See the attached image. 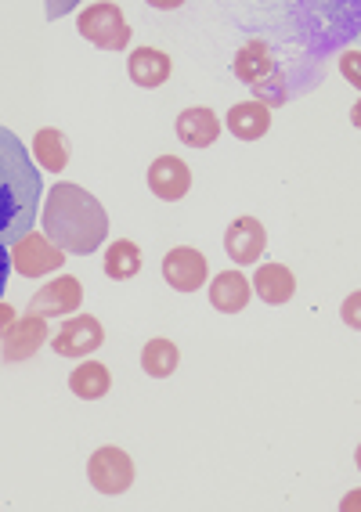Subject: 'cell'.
Masks as SVG:
<instances>
[{
  "label": "cell",
  "mask_w": 361,
  "mask_h": 512,
  "mask_svg": "<svg viewBox=\"0 0 361 512\" xmlns=\"http://www.w3.org/2000/svg\"><path fill=\"white\" fill-rule=\"evenodd\" d=\"M11 249V267L26 278H44L51 271H62L65 264V249H58L44 231H29L22 235Z\"/></svg>",
  "instance_id": "obj_4"
},
{
  "label": "cell",
  "mask_w": 361,
  "mask_h": 512,
  "mask_svg": "<svg viewBox=\"0 0 361 512\" xmlns=\"http://www.w3.org/2000/svg\"><path fill=\"white\" fill-rule=\"evenodd\" d=\"M33 159L40 163V170L62 174L65 166H69V141H65L62 130H55V127L37 130V138H33Z\"/></svg>",
  "instance_id": "obj_19"
},
{
  "label": "cell",
  "mask_w": 361,
  "mask_h": 512,
  "mask_svg": "<svg viewBox=\"0 0 361 512\" xmlns=\"http://www.w3.org/2000/svg\"><path fill=\"white\" fill-rule=\"evenodd\" d=\"M232 69L246 87H260V83L271 76V69H275V58H271L264 40H250V44H242V51L235 55Z\"/></svg>",
  "instance_id": "obj_17"
},
{
  "label": "cell",
  "mask_w": 361,
  "mask_h": 512,
  "mask_svg": "<svg viewBox=\"0 0 361 512\" xmlns=\"http://www.w3.org/2000/svg\"><path fill=\"white\" fill-rule=\"evenodd\" d=\"M250 296H253L250 278L239 275V271H221V275L213 278V285H210L213 311H221V314H239V311H246Z\"/></svg>",
  "instance_id": "obj_13"
},
{
  "label": "cell",
  "mask_w": 361,
  "mask_h": 512,
  "mask_svg": "<svg viewBox=\"0 0 361 512\" xmlns=\"http://www.w3.org/2000/svg\"><path fill=\"white\" fill-rule=\"evenodd\" d=\"M40 228L58 249L73 256H87L109 235V213L80 184H55L40 213Z\"/></svg>",
  "instance_id": "obj_1"
},
{
  "label": "cell",
  "mask_w": 361,
  "mask_h": 512,
  "mask_svg": "<svg viewBox=\"0 0 361 512\" xmlns=\"http://www.w3.org/2000/svg\"><path fill=\"white\" fill-rule=\"evenodd\" d=\"M177 365H181V350H177V343H170V339H152V343H145V350H141V368L152 375V379H167V375L177 372Z\"/></svg>",
  "instance_id": "obj_21"
},
{
  "label": "cell",
  "mask_w": 361,
  "mask_h": 512,
  "mask_svg": "<svg viewBox=\"0 0 361 512\" xmlns=\"http://www.w3.org/2000/svg\"><path fill=\"white\" fill-rule=\"evenodd\" d=\"M84 303V285L73 275H58L55 282L40 285V293L29 300V314L40 318H58V314H76Z\"/></svg>",
  "instance_id": "obj_7"
},
{
  "label": "cell",
  "mask_w": 361,
  "mask_h": 512,
  "mask_svg": "<svg viewBox=\"0 0 361 512\" xmlns=\"http://www.w3.org/2000/svg\"><path fill=\"white\" fill-rule=\"evenodd\" d=\"M102 343H105L102 321L91 318V314H76V318H69L62 329H58V336L51 339L55 354L58 357H73V361H84V357L94 354Z\"/></svg>",
  "instance_id": "obj_6"
},
{
  "label": "cell",
  "mask_w": 361,
  "mask_h": 512,
  "mask_svg": "<svg viewBox=\"0 0 361 512\" xmlns=\"http://www.w3.org/2000/svg\"><path fill=\"white\" fill-rule=\"evenodd\" d=\"M206 275H210V264H206V256L192 246H177L163 256V278L167 285H174L177 293H195V289H203Z\"/></svg>",
  "instance_id": "obj_8"
},
{
  "label": "cell",
  "mask_w": 361,
  "mask_h": 512,
  "mask_svg": "<svg viewBox=\"0 0 361 512\" xmlns=\"http://www.w3.org/2000/svg\"><path fill=\"white\" fill-rule=\"evenodd\" d=\"M109 386H112V375L102 361H84V365H76L69 372V390L80 401H98V397L109 394Z\"/></svg>",
  "instance_id": "obj_18"
},
{
  "label": "cell",
  "mask_w": 361,
  "mask_h": 512,
  "mask_svg": "<svg viewBox=\"0 0 361 512\" xmlns=\"http://www.w3.org/2000/svg\"><path fill=\"white\" fill-rule=\"evenodd\" d=\"M141 271V249L130 242V238H116L109 249H105V275L112 282H127Z\"/></svg>",
  "instance_id": "obj_20"
},
{
  "label": "cell",
  "mask_w": 361,
  "mask_h": 512,
  "mask_svg": "<svg viewBox=\"0 0 361 512\" xmlns=\"http://www.w3.org/2000/svg\"><path fill=\"white\" fill-rule=\"evenodd\" d=\"M87 480L102 494H123L134 484V462L120 448H98L87 462Z\"/></svg>",
  "instance_id": "obj_5"
},
{
  "label": "cell",
  "mask_w": 361,
  "mask_h": 512,
  "mask_svg": "<svg viewBox=\"0 0 361 512\" xmlns=\"http://www.w3.org/2000/svg\"><path fill=\"white\" fill-rule=\"evenodd\" d=\"M40 170L8 127H0V242L15 246L37 224Z\"/></svg>",
  "instance_id": "obj_2"
},
{
  "label": "cell",
  "mask_w": 361,
  "mask_h": 512,
  "mask_svg": "<svg viewBox=\"0 0 361 512\" xmlns=\"http://www.w3.org/2000/svg\"><path fill=\"white\" fill-rule=\"evenodd\" d=\"M224 249L235 264H257L268 249V231L257 217H239L232 220V228L224 231Z\"/></svg>",
  "instance_id": "obj_10"
},
{
  "label": "cell",
  "mask_w": 361,
  "mask_h": 512,
  "mask_svg": "<svg viewBox=\"0 0 361 512\" xmlns=\"http://www.w3.org/2000/svg\"><path fill=\"white\" fill-rule=\"evenodd\" d=\"M80 37L91 40L98 51H123L130 44V26L123 19L120 4H87L80 11Z\"/></svg>",
  "instance_id": "obj_3"
},
{
  "label": "cell",
  "mask_w": 361,
  "mask_h": 512,
  "mask_svg": "<svg viewBox=\"0 0 361 512\" xmlns=\"http://www.w3.org/2000/svg\"><path fill=\"white\" fill-rule=\"evenodd\" d=\"M217 134H221V119L213 116L210 109H185L181 116H177V138L185 141L188 148H210L213 141H217Z\"/></svg>",
  "instance_id": "obj_15"
},
{
  "label": "cell",
  "mask_w": 361,
  "mask_h": 512,
  "mask_svg": "<svg viewBox=\"0 0 361 512\" xmlns=\"http://www.w3.org/2000/svg\"><path fill=\"white\" fill-rule=\"evenodd\" d=\"M0 343H4V361H29L47 343V318L22 314V318L11 321V329L4 332Z\"/></svg>",
  "instance_id": "obj_9"
},
{
  "label": "cell",
  "mask_w": 361,
  "mask_h": 512,
  "mask_svg": "<svg viewBox=\"0 0 361 512\" xmlns=\"http://www.w3.org/2000/svg\"><path fill=\"white\" fill-rule=\"evenodd\" d=\"M149 188L159 195L163 202H177L185 199L188 188H192V170L177 156H159L149 170Z\"/></svg>",
  "instance_id": "obj_11"
},
{
  "label": "cell",
  "mask_w": 361,
  "mask_h": 512,
  "mask_svg": "<svg viewBox=\"0 0 361 512\" xmlns=\"http://www.w3.org/2000/svg\"><path fill=\"white\" fill-rule=\"evenodd\" d=\"M127 73L138 87H163L170 80V73H174V62L159 47H138L127 58Z\"/></svg>",
  "instance_id": "obj_12"
},
{
  "label": "cell",
  "mask_w": 361,
  "mask_h": 512,
  "mask_svg": "<svg viewBox=\"0 0 361 512\" xmlns=\"http://www.w3.org/2000/svg\"><path fill=\"white\" fill-rule=\"evenodd\" d=\"M8 278H11V249L0 242V296L8 289Z\"/></svg>",
  "instance_id": "obj_22"
},
{
  "label": "cell",
  "mask_w": 361,
  "mask_h": 512,
  "mask_svg": "<svg viewBox=\"0 0 361 512\" xmlns=\"http://www.w3.org/2000/svg\"><path fill=\"white\" fill-rule=\"evenodd\" d=\"M11 321H15V307H8V303L0 300V339H4V332L11 329Z\"/></svg>",
  "instance_id": "obj_23"
},
{
  "label": "cell",
  "mask_w": 361,
  "mask_h": 512,
  "mask_svg": "<svg viewBox=\"0 0 361 512\" xmlns=\"http://www.w3.org/2000/svg\"><path fill=\"white\" fill-rule=\"evenodd\" d=\"M228 130L239 141H260L271 130V109L264 101H242L228 112Z\"/></svg>",
  "instance_id": "obj_16"
},
{
  "label": "cell",
  "mask_w": 361,
  "mask_h": 512,
  "mask_svg": "<svg viewBox=\"0 0 361 512\" xmlns=\"http://www.w3.org/2000/svg\"><path fill=\"white\" fill-rule=\"evenodd\" d=\"M250 285H253V293H257L264 303H271V307L289 303L293 293H297V278H293V271L282 264H260Z\"/></svg>",
  "instance_id": "obj_14"
}]
</instances>
